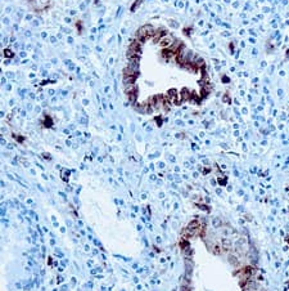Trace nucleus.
Instances as JSON below:
<instances>
[{
  "label": "nucleus",
  "instance_id": "1",
  "mask_svg": "<svg viewBox=\"0 0 289 291\" xmlns=\"http://www.w3.org/2000/svg\"><path fill=\"white\" fill-rule=\"evenodd\" d=\"M155 34V29L153 26L150 25H145L143 27H140L139 31H138V40L139 39H148V37H152L154 36Z\"/></svg>",
  "mask_w": 289,
  "mask_h": 291
},
{
  "label": "nucleus",
  "instance_id": "2",
  "mask_svg": "<svg viewBox=\"0 0 289 291\" xmlns=\"http://www.w3.org/2000/svg\"><path fill=\"white\" fill-rule=\"evenodd\" d=\"M30 3H31L32 9L36 10V12L44 10L50 5V0H31Z\"/></svg>",
  "mask_w": 289,
  "mask_h": 291
},
{
  "label": "nucleus",
  "instance_id": "3",
  "mask_svg": "<svg viewBox=\"0 0 289 291\" xmlns=\"http://www.w3.org/2000/svg\"><path fill=\"white\" fill-rule=\"evenodd\" d=\"M172 44H174V39L171 37L170 35H166V36L161 37L158 41V45H161L162 48H170Z\"/></svg>",
  "mask_w": 289,
  "mask_h": 291
},
{
  "label": "nucleus",
  "instance_id": "4",
  "mask_svg": "<svg viewBox=\"0 0 289 291\" xmlns=\"http://www.w3.org/2000/svg\"><path fill=\"white\" fill-rule=\"evenodd\" d=\"M139 52H140V44H139V41H134L130 46H128L127 56H128V57L136 56V53H139Z\"/></svg>",
  "mask_w": 289,
  "mask_h": 291
}]
</instances>
